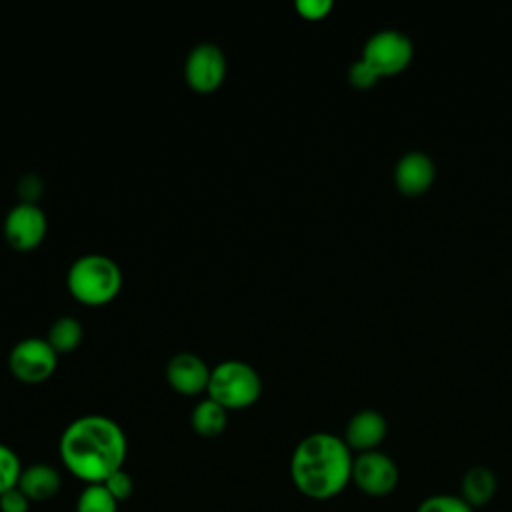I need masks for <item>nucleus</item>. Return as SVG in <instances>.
Returning <instances> with one entry per match:
<instances>
[{
  "label": "nucleus",
  "mask_w": 512,
  "mask_h": 512,
  "mask_svg": "<svg viewBox=\"0 0 512 512\" xmlns=\"http://www.w3.org/2000/svg\"><path fill=\"white\" fill-rule=\"evenodd\" d=\"M434 178V160L418 150L404 154L394 166V184L404 196H422L434 184Z\"/></svg>",
  "instance_id": "f8f14e48"
},
{
  "label": "nucleus",
  "mask_w": 512,
  "mask_h": 512,
  "mask_svg": "<svg viewBox=\"0 0 512 512\" xmlns=\"http://www.w3.org/2000/svg\"><path fill=\"white\" fill-rule=\"evenodd\" d=\"M360 58L380 78L396 76L410 66L414 58V46L410 38L398 30H380L366 40Z\"/></svg>",
  "instance_id": "39448f33"
},
{
  "label": "nucleus",
  "mask_w": 512,
  "mask_h": 512,
  "mask_svg": "<svg viewBox=\"0 0 512 512\" xmlns=\"http://www.w3.org/2000/svg\"><path fill=\"white\" fill-rule=\"evenodd\" d=\"M354 454L344 438L330 432L304 436L290 458L294 488L312 500H330L352 484Z\"/></svg>",
  "instance_id": "f03ea898"
},
{
  "label": "nucleus",
  "mask_w": 512,
  "mask_h": 512,
  "mask_svg": "<svg viewBox=\"0 0 512 512\" xmlns=\"http://www.w3.org/2000/svg\"><path fill=\"white\" fill-rule=\"evenodd\" d=\"M190 422L198 436L216 438L224 432L228 424V410L218 402H214L212 398H204L194 406Z\"/></svg>",
  "instance_id": "2eb2a0df"
},
{
  "label": "nucleus",
  "mask_w": 512,
  "mask_h": 512,
  "mask_svg": "<svg viewBox=\"0 0 512 512\" xmlns=\"http://www.w3.org/2000/svg\"><path fill=\"white\" fill-rule=\"evenodd\" d=\"M206 392L226 410H242L260 398L262 378L248 362L224 360L210 370Z\"/></svg>",
  "instance_id": "20e7f679"
},
{
  "label": "nucleus",
  "mask_w": 512,
  "mask_h": 512,
  "mask_svg": "<svg viewBox=\"0 0 512 512\" xmlns=\"http://www.w3.org/2000/svg\"><path fill=\"white\" fill-rule=\"evenodd\" d=\"M496 492H498V478H496L494 470H490L488 466L476 464V466L468 468L460 478L458 496L462 500H466L474 510L490 504V500L496 496Z\"/></svg>",
  "instance_id": "4468645a"
},
{
  "label": "nucleus",
  "mask_w": 512,
  "mask_h": 512,
  "mask_svg": "<svg viewBox=\"0 0 512 512\" xmlns=\"http://www.w3.org/2000/svg\"><path fill=\"white\" fill-rule=\"evenodd\" d=\"M84 328L74 316H60L48 328V344L56 354H68L82 342Z\"/></svg>",
  "instance_id": "dca6fc26"
},
{
  "label": "nucleus",
  "mask_w": 512,
  "mask_h": 512,
  "mask_svg": "<svg viewBox=\"0 0 512 512\" xmlns=\"http://www.w3.org/2000/svg\"><path fill=\"white\" fill-rule=\"evenodd\" d=\"M48 220L44 210L32 202H18L4 218V238L6 242L20 252L34 250L42 244L46 236Z\"/></svg>",
  "instance_id": "1a4fd4ad"
},
{
  "label": "nucleus",
  "mask_w": 512,
  "mask_h": 512,
  "mask_svg": "<svg viewBox=\"0 0 512 512\" xmlns=\"http://www.w3.org/2000/svg\"><path fill=\"white\" fill-rule=\"evenodd\" d=\"M22 474V464L18 454L0 442V496L18 486Z\"/></svg>",
  "instance_id": "a211bd4d"
},
{
  "label": "nucleus",
  "mask_w": 512,
  "mask_h": 512,
  "mask_svg": "<svg viewBox=\"0 0 512 512\" xmlns=\"http://www.w3.org/2000/svg\"><path fill=\"white\" fill-rule=\"evenodd\" d=\"M66 286L80 304L104 306L120 294L122 270L110 256L84 254L70 264Z\"/></svg>",
  "instance_id": "7ed1b4c3"
},
{
  "label": "nucleus",
  "mask_w": 512,
  "mask_h": 512,
  "mask_svg": "<svg viewBox=\"0 0 512 512\" xmlns=\"http://www.w3.org/2000/svg\"><path fill=\"white\" fill-rule=\"evenodd\" d=\"M58 448L68 472L86 484H102L122 468L128 442L116 420L102 414H86L64 428Z\"/></svg>",
  "instance_id": "f257e3e1"
},
{
  "label": "nucleus",
  "mask_w": 512,
  "mask_h": 512,
  "mask_svg": "<svg viewBox=\"0 0 512 512\" xmlns=\"http://www.w3.org/2000/svg\"><path fill=\"white\" fill-rule=\"evenodd\" d=\"M210 370L194 352H176L166 364V380L178 394L194 396L208 388Z\"/></svg>",
  "instance_id": "9d476101"
},
{
  "label": "nucleus",
  "mask_w": 512,
  "mask_h": 512,
  "mask_svg": "<svg viewBox=\"0 0 512 512\" xmlns=\"http://www.w3.org/2000/svg\"><path fill=\"white\" fill-rule=\"evenodd\" d=\"M400 470L396 462L382 450L354 454L352 484L370 498H384L396 490Z\"/></svg>",
  "instance_id": "423d86ee"
},
{
  "label": "nucleus",
  "mask_w": 512,
  "mask_h": 512,
  "mask_svg": "<svg viewBox=\"0 0 512 512\" xmlns=\"http://www.w3.org/2000/svg\"><path fill=\"white\" fill-rule=\"evenodd\" d=\"M386 434H388V422L384 414L372 408H364L348 420L342 438L346 446L352 450V454L354 452L362 454V452L378 450Z\"/></svg>",
  "instance_id": "9b49d317"
},
{
  "label": "nucleus",
  "mask_w": 512,
  "mask_h": 512,
  "mask_svg": "<svg viewBox=\"0 0 512 512\" xmlns=\"http://www.w3.org/2000/svg\"><path fill=\"white\" fill-rule=\"evenodd\" d=\"M102 484L112 494V498L116 502H122V500L130 498L132 492H134V480H132V476L124 468H120L114 474H110Z\"/></svg>",
  "instance_id": "aec40b11"
},
{
  "label": "nucleus",
  "mask_w": 512,
  "mask_h": 512,
  "mask_svg": "<svg viewBox=\"0 0 512 512\" xmlns=\"http://www.w3.org/2000/svg\"><path fill=\"white\" fill-rule=\"evenodd\" d=\"M416 512H476V510L458 494H432V496H426L416 506Z\"/></svg>",
  "instance_id": "6ab92c4d"
},
{
  "label": "nucleus",
  "mask_w": 512,
  "mask_h": 512,
  "mask_svg": "<svg viewBox=\"0 0 512 512\" xmlns=\"http://www.w3.org/2000/svg\"><path fill=\"white\" fill-rule=\"evenodd\" d=\"M332 6H334V4H332L330 0H298V2L294 4L296 12H298L304 20H312V22L326 18V16L330 14Z\"/></svg>",
  "instance_id": "4be33fe9"
},
{
  "label": "nucleus",
  "mask_w": 512,
  "mask_h": 512,
  "mask_svg": "<svg viewBox=\"0 0 512 512\" xmlns=\"http://www.w3.org/2000/svg\"><path fill=\"white\" fill-rule=\"evenodd\" d=\"M28 510H30V500L18 486L0 496V512H28Z\"/></svg>",
  "instance_id": "5701e85b"
},
{
  "label": "nucleus",
  "mask_w": 512,
  "mask_h": 512,
  "mask_svg": "<svg viewBox=\"0 0 512 512\" xmlns=\"http://www.w3.org/2000/svg\"><path fill=\"white\" fill-rule=\"evenodd\" d=\"M186 84L200 94H210L226 78V56L218 44L200 42L196 44L184 62Z\"/></svg>",
  "instance_id": "6e6552de"
},
{
  "label": "nucleus",
  "mask_w": 512,
  "mask_h": 512,
  "mask_svg": "<svg viewBox=\"0 0 512 512\" xmlns=\"http://www.w3.org/2000/svg\"><path fill=\"white\" fill-rule=\"evenodd\" d=\"M76 512H118V502L104 484H86L76 500Z\"/></svg>",
  "instance_id": "f3484780"
},
{
  "label": "nucleus",
  "mask_w": 512,
  "mask_h": 512,
  "mask_svg": "<svg viewBox=\"0 0 512 512\" xmlns=\"http://www.w3.org/2000/svg\"><path fill=\"white\" fill-rule=\"evenodd\" d=\"M62 478L60 472L46 464V462H36L26 468H22L18 488L26 494L30 502H46L54 498L60 492Z\"/></svg>",
  "instance_id": "ddd939ff"
},
{
  "label": "nucleus",
  "mask_w": 512,
  "mask_h": 512,
  "mask_svg": "<svg viewBox=\"0 0 512 512\" xmlns=\"http://www.w3.org/2000/svg\"><path fill=\"white\" fill-rule=\"evenodd\" d=\"M378 80H380V76H378L362 58H358L356 62H352V66L348 68V82H350L354 88L368 90V88L376 86Z\"/></svg>",
  "instance_id": "412c9836"
},
{
  "label": "nucleus",
  "mask_w": 512,
  "mask_h": 512,
  "mask_svg": "<svg viewBox=\"0 0 512 512\" xmlns=\"http://www.w3.org/2000/svg\"><path fill=\"white\" fill-rule=\"evenodd\" d=\"M58 366V354L44 338H24L14 344L8 354V368L24 384H40L48 380Z\"/></svg>",
  "instance_id": "0eeeda50"
}]
</instances>
